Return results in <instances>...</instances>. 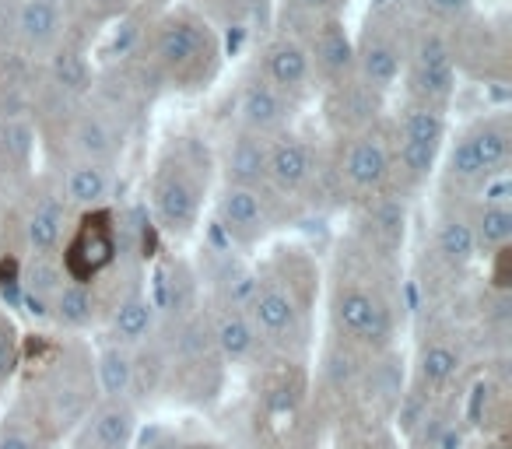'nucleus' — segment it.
Masks as SVG:
<instances>
[{
	"label": "nucleus",
	"mask_w": 512,
	"mask_h": 449,
	"mask_svg": "<svg viewBox=\"0 0 512 449\" xmlns=\"http://www.w3.org/2000/svg\"><path fill=\"white\" fill-rule=\"evenodd\" d=\"M414 22L418 18H407L400 8H376L365 15L362 29L351 36V43H355V78L386 102H393V95H397Z\"/></svg>",
	"instance_id": "nucleus-13"
},
{
	"label": "nucleus",
	"mask_w": 512,
	"mask_h": 449,
	"mask_svg": "<svg viewBox=\"0 0 512 449\" xmlns=\"http://www.w3.org/2000/svg\"><path fill=\"white\" fill-rule=\"evenodd\" d=\"M320 320L323 334L362 351L397 348L407 323L404 264L365 250L341 232L323 267Z\"/></svg>",
	"instance_id": "nucleus-1"
},
{
	"label": "nucleus",
	"mask_w": 512,
	"mask_h": 449,
	"mask_svg": "<svg viewBox=\"0 0 512 449\" xmlns=\"http://www.w3.org/2000/svg\"><path fill=\"white\" fill-rule=\"evenodd\" d=\"M474 355L477 344L456 309L425 306L407 351V390L428 400L463 397V386L474 376Z\"/></svg>",
	"instance_id": "nucleus-7"
},
{
	"label": "nucleus",
	"mask_w": 512,
	"mask_h": 449,
	"mask_svg": "<svg viewBox=\"0 0 512 449\" xmlns=\"http://www.w3.org/2000/svg\"><path fill=\"white\" fill-rule=\"evenodd\" d=\"M218 183L228 186H264L267 183V137L228 127L214 144Z\"/></svg>",
	"instance_id": "nucleus-24"
},
{
	"label": "nucleus",
	"mask_w": 512,
	"mask_h": 449,
	"mask_svg": "<svg viewBox=\"0 0 512 449\" xmlns=\"http://www.w3.org/2000/svg\"><path fill=\"white\" fill-rule=\"evenodd\" d=\"M15 383V397L64 442L88 414V407L99 400L95 344L88 337L39 334L36 355L25 348Z\"/></svg>",
	"instance_id": "nucleus-4"
},
{
	"label": "nucleus",
	"mask_w": 512,
	"mask_h": 449,
	"mask_svg": "<svg viewBox=\"0 0 512 449\" xmlns=\"http://www.w3.org/2000/svg\"><path fill=\"white\" fill-rule=\"evenodd\" d=\"M67 274L60 264V253H39V257H18V306L36 323L50 327V309L57 292L64 288Z\"/></svg>",
	"instance_id": "nucleus-25"
},
{
	"label": "nucleus",
	"mask_w": 512,
	"mask_h": 449,
	"mask_svg": "<svg viewBox=\"0 0 512 449\" xmlns=\"http://www.w3.org/2000/svg\"><path fill=\"white\" fill-rule=\"evenodd\" d=\"M446 32L460 78L467 74V78L488 81V85H509V32L505 25L488 22L474 11Z\"/></svg>",
	"instance_id": "nucleus-17"
},
{
	"label": "nucleus",
	"mask_w": 512,
	"mask_h": 449,
	"mask_svg": "<svg viewBox=\"0 0 512 449\" xmlns=\"http://www.w3.org/2000/svg\"><path fill=\"white\" fill-rule=\"evenodd\" d=\"M141 407L130 397H99L64 439V449H134Z\"/></svg>",
	"instance_id": "nucleus-21"
},
{
	"label": "nucleus",
	"mask_w": 512,
	"mask_h": 449,
	"mask_svg": "<svg viewBox=\"0 0 512 449\" xmlns=\"http://www.w3.org/2000/svg\"><path fill=\"white\" fill-rule=\"evenodd\" d=\"M414 11H418L421 22L439 25V29H453L467 15H474L477 0H414Z\"/></svg>",
	"instance_id": "nucleus-34"
},
{
	"label": "nucleus",
	"mask_w": 512,
	"mask_h": 449,
	"mask_svg": "<svg viewBox=\"0 0 512 449\" xmlns=\"http://www.w3.org/2000/svg\"><path fill=\"white\" fill-rule=\"evenodd\" d=\"M386 127H390L393 151V193L418 200L435 179L453 116H449V109L393 99L390 113H386Z\"/></svg>",
	"instance_id": "nucleus-9"
},
{
	"label": "nucleus",
	"mask_w": 512,
	"mask_h": 449,
	"mask_svg": "<svg viewBox=\"0 0 512 449\" xmlns=\"http://www.w3.org/2000/svg\"><path fill=\"white\" fill-rule=\"evenodd\" d=\"M204 316L207 330L214 337V348L225 358L228 369H260L267 362V348L260 341V334H256L246 306L204 299Z\"/></svg>",
	"instance_id": "nucleus-22"
},
{
	"label": "nucleus",
	"mask_w": 512,
	"mask_h": 449,
	"mask_svg": "<svg viewBox=\"0 0 512 449\" xmlns=\"http://www.w3.org/2000/svg\"><path fill=\"white\" fill-rule=\"evenodd\" d=\"M64 442L18 397L0 404V449H60Z\"/></svg>",
	"instance_id": "nucleus-30"
},
{
	"label": "nucleus",
	"mask_w": 512,
	"mask_h": 449,
	"mask_svg": "<svg viewBox=\"0 0 512 449\" xmlns=\"http://www.w3.org/2000/svg\"><path fill=\"white\" fill-rule=\"evenodd\" d=\"M43 165L32 116H0V204L18 207Z\"/></svg>",
	"instance_id": "nucleus-20"
},
{
	"label": "nucleus",
	"mask_w": 512,
	"mask_h": 449,
	"mask_svg": "<svg viewBox=\"0 0 512 449\" xmlns=\"http://www.w3.org/2000/svg\"><path fill=\"white\" fill-rule=\"evenodd\" d=\"M306 211L288 204L285 197L271 190V186H228L218 183L207 207V229L218 243L232 246L235 253L253 257L256 250H264L267 243L281 239V232L292 229L295 221Z\"/></svg>",
	"instance_id": "nucleus-8"
},
{
	"label": "nucleus",
	"mask_w": 512,
	"mask_h": 449,
	"mask_svg": "<svg viewBox=\"0 0 512 449\" xmlns=\"http://www.w3.org/2000/svg\"><path fill=\"white\" fill-rule=\"evenodd\" d=\"M95 386L99 397L134 400V348L99 341L95 344Z\"/></svg>",
	"instance_id": "nucleus-31"
},
{
	"label": "nucleus",
	"mask_w": 512,
	"mask_h": 449,
	"mask_svg": "<svg viewBox=\"0 0 512 449\" xmlns=\"http://www.w3.org/2000/svg\"><path fill=\"white\" fill-rule=\"evenodd\" d=\"M474 449H509V439H477Z\"/></svg>",
	"instance_id": "nucleus-36"
},
{
	"label": "nucleus",
	"mask_w": 512,
	"mask_h": 449,
	"mask_svg": "<svg viewBox=\"0 0 512 449\" xmlns=\"http://www.w3.org/2000/svg\"><path fill=\"white\" fill-rule=\"evenodd\" d=\"M351 0H278V32L306 39L320 25L344 18Z\"/></svg>",
	"instance_id": "nucleus-32"
},
{
	"label": "nucleus",
	"mask_w": 512,
	"mask_h": 449,
	"mask_svg": "<svg viewBox=\"0 0 512 449\" xmlns=\"http://www.w3.org/2000/svg\"><path fill=\"white\" fill-rule=\"evenodd\" d=\"M99 323H102V299L95 292V285H81V281L67 278L50 309V327L57 334L88 337L92 330H99Z\"/></svg>",
	"instance_id": "nucleus-28"
},
{
	"label": "nucleus",
	"mask_w": 512,
	"mask_h": 449,
	"mask_svg": "<svg viewBox=\"0 0 512 449\" xmlns=\"http://www.w3.org/2000/svg\"><path fill=\"white\" fill-rule=\"evenodd\" d=\"M218 190L214 144L193 130H176L155 148L144 176V214L165 243H190L200 236L207 207Z\"/></svg>",
	"instance_id": "nucleus-3"
},
{
	"label": "nucleus",
	"mask_w": 512,
	"mask_h": 449,
	"mask_svg": "<svg viewBox=\"0 0 512 449\" xmlns=\"http://www.w3.org/2000/svg\"><path fill=\"white\" fill-rule=\"evenodd\" d=\"M512 172V109H484V113L449 127L439 169L432 179V204L463 207L491 183Z\"/></svg>",
	"instance_id": "nucleus-6"
},
{
	"label": "nucleus",
	"mask_w": 512,
	"mask_h": 449,
	"mask_svg": "<svg viewBox=\"0 0 512 449\" xmlns=\"http://www.w3.org/2000/svg\"><path fill=\"white\" fill-rule=\"evenodd\" d=\"M74 4H78L81 11H88L92 18H113V15H120L127 0H74Z\"/></svg>",
	"instance_id": "nucleus-35"
},
{
	"label": "nucleus",
	"mask_w": 512,
	"mask_h": 449,
	"mask_svg": "<svg viewBox=\"0 0 512 449\" xmlns=\"http://www.w3.org/2000/svg\"><path fill=\"white\" fill-rule=\"evenodd\" d=\"M43 169H50V176L57 179L60 193L71 204V211H92V207H109L120 204L123 193V169L102 162H43Z\"/></svg>",
	"instance_id": "nucleus-23"
},
{
	"label": "nucleus",
	"mask_w": 512,
	"mask_h": 449,
	"mask_svg": "<svg viewBox=\"0 0 512 449\" xmlns=\"http://www.w3.org/2000/svg\"><path fill=\"white\" fill-rule=\"evenodd\" d=\"M253 71L274 85L281 95H288L292 102H299L302 109L309 102H316L320 85H316V71H313V57H309L306 43L299 36H288V32L274 29L271 36L260 43L253 57Z\"/></svg>",
	"instance_id": "nucleus-19"
},
{
	"label": "nucleus",
	"mask_w": 512,
	"mask_h": 449,
	"mask_svg": "<svg viewBox=\"0 0 512 449\" xmlns=\"http://www.w3.org/2000/svg\"><path fill=\"white\" fill-rule=\"evenodd\" d=\"M323 264L309 246L274 239L253 253V292L246 313L267 358L309 365L320 341Z\"/></svg>",
	"instance_id": "nucleus-2"
},
{
	"label": "nucleus",
	"mask_w": 512,
	"mask_h": 449,
	"mask_svg": "<svg viewBox=\"0 0 512 449\" xmlns=\"http://www.w3.org/2000/svg\"><path fill=\"white\" fill-rule=\"evenodd\" d=\"M127 250V229H123L120 204L78 211L60 243V264L71 281L99 285Z\"/></svg>",
	"instance_id": "nucleus-14"
},
{
	"label": "nucleus",
	"mask_w": 512,
	"mask_h": 449,
	"mask_svg": "<svg viewBox=\"0 0 512 449\" xmlns=\"http://www.w3.org/2000/svg\"><path fill=\"white\" fill-rule=\"evenodd\" d=\"M25 355V337L18 330V320L11 316V309H0V390H8L18 379Z\"/></svg>",
	"instance_id": "nucleus-33"
},
{
	"label": "nucleus",
	"mask_w": 512,
	"mask_h": 449,
	"mask_svg": "<svg viewBox=\"0 0 512 449\" xmlns=\"http://www.w3.org/2000/svg\"><path fill=\"white\" fill-rule=\"evenodd\" d=\"M330 449H404L400 435L386 418H372L362 411H344L334 418Z\"/></svg>",
	"instance_id": "nucleus-29"
},
{
	"label": "nucleus",
	"mask_w": 512,
	"mask_h": 449,
	"mask_svg": "<svg viewBox=\"0 0 512 449\" xmlns=\"http://www.w3.org/2000/svg\"><path fill=\"white\" fill-rule=\"evenodd\" d=\"M74 211L60 193L50 169L39 165L36 179L15 207V250L18 257H39V253H60Z\"/></svg>",
	"instance_id": "nucleus-15"
},
{
	"label": "nucleus",
	"mask_w": 512,
	"mask_h": 449,
	"mask_svg": "<svg viewBox=\"0 0 512 449\" xmlns=\"http://www.w3.org/2000/svg\"><path fill=\"white\" fill-rule=\"evenodd\" d=\"M267 186L299 211L337 207L327 165V137H313L302 127L267 141Z\"/></svg>",
	"instance_id": "nucleus-11"
},
{
	"label": "nucleus",
	"mask_w": 512,
	"mask_h": 449,
	"mask_svg": "<svg viewBox=\"0 0 512 449\" xmlns=\"http://www.w3.org/2000/svg\"><path fill=\"white\" fill-rule=\"evenodd\" d=\"M225 67L218 25L204 11L179 4L151 22L141 50V92L200 95L214 88Z\"/></svg>",
	"instance_id": "nucleus-5"
},
{
	"label": "nucleus",
	"mask_w": 512,
	"mask_h": 449,
	"mask_svg": "<svg viewBox=\"0 0 512 449\" xmlns=\"http://www.w3.org/2000/svg\"><path fill=\"white\" fill-rule=\"evenodd\" d=\"M302 113H306V109H302L299 102L281 95L278 88L267 85V81L249 67V74L239 81V88H235V95H232L228 127L246 130V134L267 137V141H271V137L299 127Z\"/></svg>",
	"instance_id": "nucleus-18"
},
{
	"label": "nucleus",
	"mask_w": 512,
	"mask_h": 449,
	"mask_svg": "<svg viewBox=\"0 0 512 449\" xmlns=\"http://www.w3.org/2000/svg\"><path fill=\"white\" fill-rule=\"evenodd\" d=\"M456 95H460V67H456L449 32L418 18L411 43H407L404 74H400L393 99L421 102V106L449 109L453 113Z\"/></svg>",
	"instance_id": "nucleus-12"
},
{
	"label": "nucleus",
	"mask_w": 512,
	"mask_h": 449,
	"mask_svg": "<svg viewBox=\"0 0 512 449\" xmlns=\"http://www.w3.org/2000/svg\"><path fill=\"white\" fill-rule=\"evenodd\" d=\"M411 204V197H400L393 190L376 193L362 204H351L344 236H351L379 257L404 264L407 239H411Z\"/></svg>",
	"instance_id": "nucleus-16"
},
{
	"label": "nucleus",
	"mask_w": 512,
	"mask_h": 449,
	"mask_svg": "<svg viewBox=\"0 0 512 449\" xmlns=\"http://www.w3.org/2000/svg\"><path fill=\"white\" fill-rule=\"evenodd\" d=\"M302 43H306L309 57H313L320 92L355 74V43H351V32H348V25H344V18H334V22L320 25V29L309 32Z\"/></svg>",
	"instance_id": "nucleus-26"
},
{
	"label": "nucleus",
	"mask_w": 512,
	"mask_h": 449,
	"mask_svg": "<svg viewBox=\"0 0 512 449\" xmlns=\"http://www.w3.org/2000/svg\"><path fill=\"white\" fill-rule=\"evenodd\" d=\"M463 218L470 225V236H474L477 257L481 264L488 257L502 250H512V200H470V204L460 207Z\"/></svg>",
	"instance_id": "nucleus-27"
},
{
	"label": "nucleus",
	"mask_w": 512,
	"mask_h": 449,
	"mask_svg": "<svg viewBox=\"0 0 512 449\" xmlns=\"http://www.w3.org/2000/svg\"><path fill=\"white\" fill-rule=\"evenodd\" d=\"M0 404H4V390H0Z\"/></svg>",
	"instance_id": "nucleus-37"
},
{
	"label": "nucleus",
	"mask_w": 512,
	"mask_h": 449,
	"mask_svg": "<svg viewBox=\"0 0 512 449\" xmlns=\"http://www.w3.org/2000/svg\"><path fill=\"white\" fill-rule=\"evenodd\" d=\"M327 165L337 207H344V211L351 204L376 197V193L393 190V151L386 116L372 127L327 137Z\"/></svg>",
	"instance_id": "nucleus-10"
}]
</instances>
